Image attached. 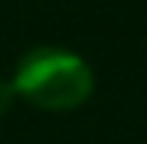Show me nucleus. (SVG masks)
<instances>
[{
    "instance_id": "f257e3e1",
    "label": "nucleus",
    "mask_w": 147,
    "mask_h": 144,
    "mask_svg": "<svg viewBox=\"0 0 147 144\" xmlns=\"http://www.w3.org/2000/svg\"><path fill=\"white\" fill-rule=\"evenodd\" d=\"M15 93L45 111H69L90 99L93 72L78 54L57 45L30 48L15 66Z\"/></svg>"
},
{
    "instance_id": "f03ea898",
    "label": "nucleus",
    "mask_w": 147,
    "mask_h": 144,
    "mask_svg": "<svg viewBox=\"0 0 147 144\" xmlns=\"http://www.w3.org/2000/svg\"><path fill=\"white\" fill-rule=\"evenodd\" d=\"M15 84L12 81H6V78H0V114L3 111H9V105H12V99H15Z\"/></svg>"
}]
</instances>
